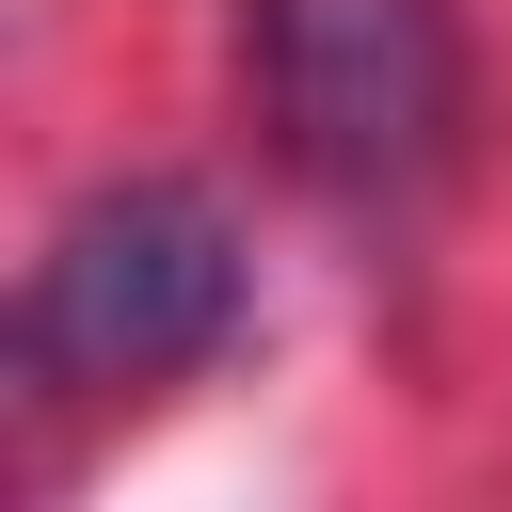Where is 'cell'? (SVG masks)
<instances>
[{"instance_id":"6da1fadb","label":"cell","mask_w":512,"mask_h":512,"mask_svg":"<svg viewBox=\"0 0 512 512\" xmlns=\"http://www.w3.org/2000/svg\"><path fill=\"white\" fill-rule=\"evenodd\" d=\"M32 384L64 400H144V384H192L224 336H240V240L208 192L176 176H128V192H80L64 240L32 256Z\"/></svg>"},{"instance_id":"7a4b0ae2","label":"cell","mask_w":512,"mask_h":512,"mask_svg":"<svg viewBox=\"0 0 512 512\" xmlns=\"http://www.w3.org/2000/svg\"><path fill=\"white\" fill-rule=\"evenodd\" d=\"M256 112L304 192L400 208L464 128V16L448 0H256Z\"/></svg>"}]
</instances>
